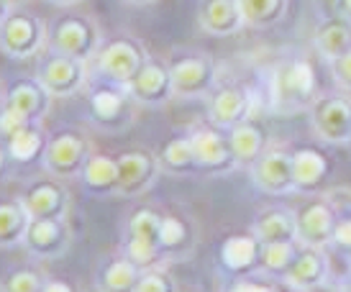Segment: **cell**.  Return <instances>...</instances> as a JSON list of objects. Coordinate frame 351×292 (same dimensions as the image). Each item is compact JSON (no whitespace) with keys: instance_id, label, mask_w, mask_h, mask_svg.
Masks as SVG:
<instances>
[{"instance_id":"obj_13","label":"cell","mask_w":351,"mask_h":292,"mask_svg":"<svg viewBox=\"0 0 351 292\" xmlns=\"http://www.w3.org/2000/svg\"><path fill=\"white\" fill-rule=\"evenodd\" d=\"M187 136L193 141L197 165H200L203 172H215L218 175V172H231V169L239 167L226 128L215 126V123H200Z\"/></svg>"},{"instance_id":"obj_12","label":"cell","mask_w":351,"mask_h":292,"mask_svg":"<svg viewBox=\"0 0 351 292\" xmlns=\"http://www.w3.org/2000/svg\"><path fill=\"white\" fill-rule=\"evenodd\" d=\"M118 159V172H121V187L118 195L123 197H138L147 190L156 185V180L162 175V165H159V154L134 146L126 149L116 156Z\"/></svg>"},{"instance_id":"obj_3","label":"cell","mask_w":351,"mask_h":292,"mask_svg":"<svg viewBox=\"0 0 351 292\" xmlns=\"http://www.w3.org/2000/svg\"><path fill=\"white\" fill-rule=\"evenodd\" d=\"M49 47L64 51L82 62H93L98 49L103 47L98 21L85 13H64L49 23Z\"/></svg>"},{"instance_id":"obj_34","label":"cell","mask_w":351,"mask_h":292,"mask_svg":"<svg viewBox=\"0 0 351 292\" xmlns=\"http://www.w3.org/2000/svg\"><path fill=\"white\" fill-rule=\"evenodd\" d=\"M249 29H272L287 16L290 0H241Z\"/></svg>"},{"instance_id":"obj_26","label":"cell","mask_w":351,"mask_h":292,"mask_svg":"<svg viewBox=\"0 0 351 292\" xmlns=\"http://www.w3.org/2000/svg\"><path fill=\"white\" fill-rule=\"evenodd\" d=\"M313 47L326 62H333L351 51V19L341 13L323 19L313 31Z\"/></svg>"},{"instance_id":"obj_19","label":"cell","mask_w":351,"mask_h":292,"mask_svg":"<svg viewBox=\"0 0 351 292\" xmlns=\"http://www.w3.org/2000/svg\"><path fill=\"white\" fill-rule=\"evenodd\" d=\"M262 246L252 228L228 234L218 246V264L234 277H244L262 269Z\"/></svg>"},{"instance_id":"obj_16","label":"cell","mask_w":351,"mask_h":292,"mask_svg":"<svg viewBox=\"0 0 351 292\" xmlns=\"http://www.w3.org/2000/svg\"><path fill=\"white\" fill-rule=\"evenodd\" d=\"M333 228H336V213L326 195H315L295 210V231L302 246H318V249L331 246Z\"/></svg>"},{"instance_id":"obj_46","label":"cell","mask_w":351,"mask_h":292,"mask_svg":"<svg viewBox=\"0 0 351 292\" xmlns=\"http://www.w3.org/2000/svg\"><path fill=\"white\" fill-rule=\"evenodd\" d=\"M346 254H349V262H346V264H349V272H351V252H346Z\"/></svg>"},{"instance_id":"obj_32","label":"cell","mask_w":351,"mask_h":292,"mask_svg":"<svg viewBox=\"0 0 351 292\" xmlns=\"http://www.w3.org/2000/svg\"><path fill=\"white\" fill-rule=\"evenodd\" d=\"M328 203L333 205V213H336V228H333V243L339 246L341 252H351V187L339 185L326 190Z\"/></svg>"},{"instance_id":"obj_45","label":"cell","mask_w":351,"mask_h":292,"mask_svg":"<svg viewBox=\"0 0 351 292\" xmlns=\"http://www.w3.org/2000/svg\"><path fill=\"white\" fill-rule=\"evenodd\" d=\"M131 5H149V3H154V0H126Z\"/></svg>"},{"instance_id":"obj_23","label":"cell","mask_w":351,"mask_h":292,"mask_svg":"<svg viewBox=\"0 0 351 292\" xmlns=\"http://www.w3.org/2000/svg\"><path fill=\"white\" fill-rule=\"evenodd\" d=\"M51 93L41 85L36 77L13 80L5 90V106L16 108L21 116H26L34 123H41L51 110Z\"/></svg>"},{"instance_id":"obj_42","label":"cell","mask_w":351,"mask_h":292,"mask_svg":"<svg viewBox=\"0 0 351 292\" xmlns=\"http://www.w3.org/2000/svg\"><path fill=\"white\" fill-rule=\"evenodd\" d=\"M336 13H341V16L351 19V0H336Z\"/></svg>"},{"instance_id":"obj_28","label":"cell","mask_w":351,"mask_h":292,"mask_svg":"<svg viewBox=\"0 0 351 292\" xmlns=\"http://www.w3.org/2000/svg\"><path fill=\"white\" fill-rule=\"evenodd\" d=\"M252 231L262 243L298 239V231H295V210H287V208H280V205L264 208V210H259V213L254 215Z\"/></svg>"},{"instance_id":"obj_41","label":"cell","mask_w":351,"mask_h":292,"mask_svg":"<svg viewBox=\"0 0 351 292\" xmlns=\"http://www.w3.org/2000/svg\"><path fill=\"white\" fill-rule=\"evenodd\" d=\"M10 154H8V149H5V141L0 138V180H5L8 177V169H10Z\"/></svg>"},{"instance_id":"obj_15","label":"cell","mask_w":351,"mask_h":292,"mask_svg":"<svg viewBox=\"0 0 351 292\" xmlns=\"http://www.w3.org/2000/svg\"><path fill=\"white\" fill-rule=\"evenodd\" d=\"M128 95L144 108H162L167 106L175 95V85H172V72H169V62L159 57H149L147 64L138 69V75L128 85Z\"/></svg>"},{"instance_id":"obj_25","label":"cell","mask_w":351,"mask_h":292,"mask_svg":"<svg viewBox=\"0 0 351 292\" xmlns=\"http://www.w3.org/2000/svg\"><path fill=\"white\" fill-rule=\"evenodd\" d=\"M226 131H228L231 149H234L239 167H249L267 146L272 144V141H269V131H267V126L254 116L239 121L236 126L226 128Z\"/></svg>"},{"instance_id":"obj_39","label":"cell","mask_w":351,"mask_h":292,"mask_svg":"<svg viewBox=\"0 0 351 292\" xmlns=\"http://www.w3.org/2000/svg\"><path fill=\"white\" fill-rule=\"evenodd\" d=\"M328 69H331L333 82H336L341 90L351 93V51H346L343 57L328 62Z\"/></svg>"},{"instance_id":"obj_43","label":"cell","mask_w":351,"mask_h":292,"mask_svg":"<svg viewBox=\"0 0 351 292\" xmlns=\"http://www.w3.org/2000/svg\"><path fill=\"white\" fill-rule=\"evenodd\" d=\"M10 10H13V0H0V23L8 19Z\"/></svg>"},{"instance_id":"obj_8","label":"cell","mask_w":351,"mask_h":292,"mask_svg":"<svg viewBox=\"0 0 351 292\" xmlns=\"http://www.w3.org/2000/svg\"><path fill=\"white\" fill-rule=\"evenodd\" d=\"M149 51L144 44L134 36H116L106 41L95 54V72L103 80H110L116 85H128L138 75V69L147 64Z\"/></svg>"},{"instance_id":"obj_20","label":"cell","mask_w":351,"mask_h":292,"mask_svg":"<svg viewBox=\"0 0 351 292\" xmlns=\"http://www.w3.org/2000/svg\"><path fill=\"white\" fill-rule=\"evenodd\" d=\"M21 197L29 208L31 218H69V210H72L69 190L59 177L51 175L47 180L31 182Z\"/></svg>"},{"instance_id":"obj_48","label":"cell","mask_w":351,"mask_h":292,"mask_svg":"<svg viewBox=\"0 0 351 292\" xmlns=\"http://www.w3.org/2000/svg\"><path fill=\"white\" fill-rule=\"evenodd\" d=\"M13 3H16V0H13Z\"/></svg>"},{"instance_id":"obj_21","label":"cell","mask_w":351,"mask_h":292,"mask_svg":"<svg viewBox=\"0 0 351 292\" xmlns=\"http://www.w3.org/2000/svg\"><path fill=\"white\" fill-rule=\"evenodd\" d=\"M333 172V156L321 146H298L293 151L295 193H318Z\"/></svg>"},{"instance_id":"obj_10","label":"cell","mask_w":351,"mask_h":292,"mask_svg":"<svg viewBox=\"0 0 351 292\" xmlns=\"http://www.w3.org/2000/svg\"><path fill=\"white\" fill-rule=\"evenodd\" d=\"M177 97H205L218 85V64L205 51H185L169 62Z\"/></svg>"},{"instance_id":"obj_9","label":"cell","mask_w":351,"mask_h":292,"mask_svg":"<svg viewBox=\"0 0 351 292\" xmlns=\"http://www.w3.org/2000/svg\"><path fill=\"white\" fill-rule=\"evenodd\" d=\"M90 154H93V141L88 134H82L77 128H62L49 136L41 165L51 177L72 180V177H80V169L85 167Z\"/></svg>"},{"instance_id":"obj_7","label":"cell","mask_w":351,"mask_h":292,"mask_svg":"<svg viewBox=\"0 0 351 292\" xmlns=\"http://www.w3.org/2000/svg\"><path fill=\"white\" fill-rule=\"evenodd\" d=\"M159 226H162V213H156L154 208H138L128 215L123 231V254L141 269L165 262V254L159 246Z\"/></svg>"},{"instance_id":"obj_14","label":"cell","mask_w":351,"mask_h":292,"mask_svg":"<svg viewBox=\"0 0 351 292\" xmlns=\"http://www.w3.org/2000/svg\"><path fill=\"white\" fill-rule=\"evenodd\" d=\"M72 239L75 234H72L67 218H31L23 246L34 259L49 262V259H59L69 252Z\"/></svg>"},{"instance_id":"obj_11","label":"cell","mask_w":351,"mask_h":292,"mask_svg":"<svg viewBox=\"0 0 351 292\" xmlns=\"http://www.w3.org/2000/svg\"><path fill=\"white\" fill-rule=\"evenodd\" d=\"M249 177L262 193L290 195L295 193L293 151L285 146L269 144L262 154L249 165Z\"/></svg>"},{"instance_id":"obj_44","label":"cell","mask_w":351,"mask_h":292,"mask_svg":"<svg viewBox=\"0 0 351 292\" xmlns=\"http://www.w3.org/2000/svg\"><path fill=\"white\" fill-rule=\"evenodd\" d=\"M49 3H54V5H62V8H69V5H77V3H82V0H49Z\"/></svg>"},{"instance_id":"obj_35","label":"cell","mask_w":351,"mask_h":292,"mask_svg":"<svg viewBox=\"0 0 351 292\" xmlns=\"http://www.w3.org/2000/svg\"><path fill=\"white\" fill-rule=\"evenodd\" d=\"M302 243L298 239H285V241H269L262 246V272L280 277L282 280L285 272L293 267L295 256L300 252Z\"/></svg>"},{"instance_id":"obj_17","label":"cell","mask_w":351,"mask_h":292,"mask_svg":"<svg viewBox=\"0 0 351 292\" xmlns=\"http://www.w3.org/2000/svg\"><path fill=\"white\" fill-rule=\"evenodd\" d=\"M254 116V93L241 82L215 85L208 95V121L221 128H231L239 121Z\"/></svg>"},{"instance_id":"obj_36","label":"cell","mask_w":351,"mask_h":292,"mask_svg":"<svg viewBox=\"0 0 351 292\" xmlns=\"http://www.w3.org/2000/svg\"><path fill=\"white\" fill-rule=\"evenodd\" d=\"M175 290H177L175 277L169 272H165L159 264L141 269L138 282H136V287H134V292H175Z\"/></svg>"},{"instance_id":"obj_38","label":"cell","mask_w":351,"mask_h":292,"mask_svg":"<svg viewBox=\"0 0 351 292\" xmlns=\"http://www.w3.org/2000/svg\"><path fill=\"white\" fill-rule=\"evenodd\" d=\"M26 123H31L26 116H21L16 108H10L3 103V108H0V138L5 141L8 136H13L19 128H23Z\"/></svg>"},{"instance_id":"obj_31","label":"cell","mask_w":351,"mask_h":292,"mask_svg":"<svg viewBox=\"0 0 351 292\" xmlns=\"http://www.w3.org/2000/svg\"><path fill=\"white\" fill-rule=\"evenodd\" d=\"M159 246L162 254L167 256H182L195 246V228L193 223L182 218V215L167 213L162 215V226H159Z\"/></svg>"},{"instance_id":"obj_29","label":"cell","mask_w":351,"mask_h":292,"mask_svg":"<svg viewBox=\"0 0 351 292\" xmlns=\"http://www.w3.org/2000/svg\"><path fill=\"white\" fill-rule=\"evenodd\" d=\"M49 138L44 134L41 123H26L23 128H19L13 136L5 138V149H8L10 159L16 165H34L36 159H44Z\"/></svg>"},{"instance_id":"obj_40","label":"cell","mask_w":351,"mask_h":292,"mask_svg":"<svg viewBox=\"0 0 351 292\" xmlns=\"http://www.w3.org/2000/svg\"><path fill=\"white\" fill-rule=\"evenodd\" d=\"M75 287L64 280H57V277H47L44 280V292H72Z\"/></svg>"},{"instance_id":"obj_47","label":"cell","mask_w":351,"mask_h":292,"mask_svg":"<svg viewBox=\"0 0 351 292\" xmlns=\"http://www.w3.org/2000/svg\"><path fill=\"white\" fill-rule=\"evenodd\" d=\"M349 146H351V141H349Z\"/></svg>"},{"instance_id":"obj_2","label":"cell","mask_w":351,"mask_h":292,"mask_svg":"<svg viewBox=\"0 0 351 292\" xmlns=\"http://www.w3.org/2000/svg\"><path fill=\"white\" fill-rule=\"evenodd\" d=\"M313 136L328 146H349L351 141V93H321L308 108Z\"/></svg>"},{"instance_id":"obj_33","label":"cell","mask_w":351,"mask_h":292,"mask_svg":"<svg viewBox=\"0 0 351 292\" xmlns=\"http://www.w3.org/2000/svg\"><path fill=\"white\" fill-rule=\"evenodd\" d=\"M138 274H141V267L134 264L126 254L118 256V259H110V262L100 269L98 277V287L108 292H126L134 290L138 282Z\"/></svg>"},{"instance_id":"obj_18","label":"cell","mask_w":351,"mask_h":292,"mask_svg":"<svg viewBox=\"0 0 351 292\" xmlns=\"http://www.w3.org/2000/svg\"><path fill=\"white\" fill-rule=\"evenodd\" d=\"M331 259L326 256V249L318 246H300V252L295 256L293 267L285 272L282 282L287 284V290H323L331 284Z\"/></svg>"},{"instance_id":"obj_22","label":"cell","mask_w":351,"mask_h":292,"mask_svg":"<svg viewBox=\"0 0 351 292\" xmlns=\"http://www.w3.org/2000/svg\"><path fill=\"white\" fill-rule=\"evenodd\" d=\"M197 23L208 36L226 39L246 26L241 0H203L197 8Z\"/></svg>"},{"instance_id":"obj_37","label":"cell","mask_w":351,"mask_h":292,"mask_svg":"<svg viewBox=\"0 0 351 292\" xmlns=\"http://www.w3.org/2000/svg\"><path fill=\"white\" fill-rule=\"evenodd\" d=\"M44 274L36 272V269H29V267H23V269H16V272H10L5 280H3V290L8 292H44Z\"/></svg>"},{"instance_id":"obj_30","label":"cell","mask_w":351,"mask_h":292,"mask_svg":"<svg viewBox=\"0 0 351 292\" xmlns=\"http://www.w3.org/2000/svg\"><path fill=\"white\" fill-rule=\"evenodd\" d=\"M159 165H162V172L172 177H187L195 175V172H203L200 165H197L195 149H193V141L190 136H175L169 138L162 149H159Z\"/></svg>"},{"instance_id":"obj_5","label":"cell","mask_w":351,"mask_h":292,"mask_svg":"<svg viewBox=\"0 0 351 292\" xmlns=\"http://www.w3.org/2000/svg\"><path fill=\"white\" fill-rule=\"evenodd\" d=\"M36 80L49 90L51 97H72L77 95L80 90H85L90 80V69L88 62L49 47L36 64Z\"/></svg>"},{"instance_id":"obj_4","label":"cell","mask_w":351,"mask_h":292,"mask_svg":"<svg viewBox=\"0 0 351 292\" xmlns=\"http://www.w3.org/2000/svg\"><path fill=\"white\" fill-rule=\"evenodd\" d=\"M136 106L138 103L128 95V90L123 85L110 82V80L100 77V82H95L90 88V121L103 131H123V128L131 126L134 118H136Z\"/></svg>"},{"instance_id":"obj_6","label":"cell","mask_w":351,"mask_h":292,"mask_svg":"<svg viewBox=\"0 0 351 292\" xmlns=\"http://www.w3.org/2000/svg\"><path fill=\"white\" fill-rule=\"evenodd\" d=\"M49 36V26L29 10H10L8 19L0 23V49L16 62L36 57Z\"/></svg>"},{"instance_id":"obj_27","label":"cell","mask_w":351,"mask_h":292,"mask_svg":"<svg viewBox=\"0 0 351 292\" xmlns=\"http://www.w3.org/2000/svg\"><path fill=\"white\" fill-rule=\"evenodd\" d=\"M31 226V213L23 197L0 200V249H16L23 246L26 231Z\"/></svg>"},{"instance_id":"obj_24","label":"cell","mask_w":351,"mask_h":292,"mask_svg":"<svg viewBox=\"0 0 351 292\" xmlns=\"http://www.w3.org/2000/svg\"><path fill=\"white\" fill-rule=\"evenodd\" d=\"M80 185L82 190L95 197L118 195L121 187V172H118V159L108 154H90L85 167L80 169Z\"/></svg>"},{"instance_id":"obj_1","label":"cell","mask_w":351,"mask_h":292,"mask_svg":"<svg viewBox=\"0 0 351 292\" xmlns=\"http://www.w3.org/2000/svg\"><path fill=\"white\" fill-rule=\"evenodd\" d=\"M321 95L318 72L311 59L285 57L269 75V106L277 113H300Z\"/></svg>"}]
</instances>
